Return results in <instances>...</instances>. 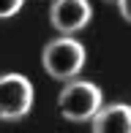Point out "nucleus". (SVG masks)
<instances>
[{
    "label": "nucleus",
    "instance_id": "nucleus-6",
    "mask_svg": "<svg viewBox=\"0 0 131 133\" xmlns=\"http://www.w3.org/2000/svg\"><path fill=\"white\" fill-rule=\"evenodd\" d=\"M25 5V0H0V19H8Z\"/></svg>",
    "mask_w": 131,
    "mask_h": 133
},
{
    "label": "nucleus",
    "instance_id": "nucleus-4",
    "mask_svg": "<svg viewBox=\"0 0 131 133\" xmlns=\"http://www.w3.org/2000/svg\"><path fill=\"white\" fill-rule=\"evenodd\" d=\"M90 19H93V8L87 0H55L49 5V22L60 35L85 30Z\"/></svg>",
    "mask_w": 131,
    "mask_h": 133
},
{
    "label": "nucleus",
    "instance_id": "nucleus-3",
    "mask_svg": "<svg viewBox=\"0 0 131 133\" xmlns=\"http://www.w3.org/2000/svg\"><path fill=\"white\" fill-rule=\"evenodd\" d=\"M33 106V84L22 74L0 76V119H22Z\"/></svg>",
    "mask_w": 131,
    "mask_h": 133
},
{
    "label": "nucleus",
    "instance_id": "nucleus-2",
    "mask_svg": "<svg viewBox=\"0 0 131 133\" xmlns=\"http://www.w3.org/2000/svg\"><path fill=\"white\" fill-rule=\"evenodd\" d=\"M57 109L71 122H87L101 109V90L93 82L68 79L66 87L60 90V95H57Z\"/></svg>",
    "mask_w": 131,
    "mask_h": 133
},
{
    "label": "nucleus",
    "instance_id": "nucleus-1",
    "mask_svg": "<svg viewBox=\"0 0 131 133\" xmlns=\"http://www.w3.org/2000/svg\"><path fill=\"white\" fill-rule=\"evenodd\" d=\"M41 63L44 71L57 82H68L85 65V46L79 41H74L71 35H60V38L49 41L41 52Z\"/></svg>",
    "mask_w": 131,
    "mask_h": 133
},
{
    "label": "nucleus",
    "instance_id": "nucleus-7",
    "mask_svg": "<svg viewBox=\"0 0 131 133\" xmlns=\"http://www.w3.org/2000/svg\"><path fill=\"white\" fill-rule=\"evenodd\" d=\"M117 8H120V16L126 22H131V0H117Z\"/></svg>",
    "mask_w": 131,
    "mask_h": 133
},
{
    "label": "nucleus",
    "instance_id": "nucleus-8",
    "mask_svg": "<svg viewBox=\"0 0 131 133\" xmlns=\"http://www.w3.org/2000/svg\"><path fill=\"white\" fill-rule=\"evenodd\" d=\"M106 3H117V0H106Z\"/></svg>",
    "mask_w": 131,
    "mask_h": 133
},
{
    "label": "nucleus",
    "instance_id": "nucleus-5",
    "mask_svg": "<svg viewBox=\"0 0 131 133\" xmlns=\"http://www.w3.org/2000/svg\"><path fill=\"white\" fill-rule=\"evenodd\" d=\"M93 133H131V106L112 103L93 117Z\"/></svg>",
    "mask_w": 131,
    "mask_h": 133
}]
</instances>
